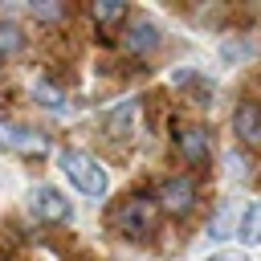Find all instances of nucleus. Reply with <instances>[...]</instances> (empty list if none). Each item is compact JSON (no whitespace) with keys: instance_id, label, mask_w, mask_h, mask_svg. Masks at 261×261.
I'll return each instance as SVG.
<instances>
[{"instance_id":"15","label":"nucleus","mask_w":261,"mask_h":261,"mask_svg":"<svg viewBox=\"0 0 261 261\" xmlns=\"http://www.w3.org/2000/svg\"><path fill=\"white\" fill-rule=\"evenodd\" d=\"M33 16H41V20H57V16H61V4H33Z\"/></svg>"},{"instance_id":"5","label":"nucleus","mask_w":261,"mask_h":261,"mask_svg":"<svg viewBox=\"0 0 261 261\" xmlns=\"http://www.w3.org/2000/svg\"><path fill=\"white\" fill-rule=\"evenodd\" d=\"M232 130H237L241 143L261 147V106H257V102H241V106L232 110Z\"/></svg>"},{"instance_id":"12","label":"nucleus","mask_w":261,"mask_h":261,"mask_svg":"<svg viewBox=\"0 0 261 261\" xmlns=\"http://www.w3.org/2000/svg\"><path fill=\"white\" fill-rule=\"evenodd\" d=\"M20 45H24V33H20L16 24H0V57L20 53Z\"/></svg>"},{"instance_id":"16","label":"nucleus","mask_w":261,"mask_h":261,"mask_svg":"<svg viewBox=\"0 0 261 261\" xmlns=\"http://www.w3.org/2000/svg\"><path fill=\"white\" fill-rule=\"evenodd\" d=\"M245 53H249L245 45H220V57H224V61H237V57H245Z\"/></svg>"},{"instance_id":"3","label":"nucleus","mask_w":261,"mask_h":261,"mask_svg":"<svg viewBox=\"0 0 261 261\" xmlns=\"http://www.w3.org/2000/svg\"><path fill=\"white\" fill-rule=\"evenodd\" d=\"M29 208H33V216H41V220H69V216H73V204H69L53 184H37V188L29 192Z\"/></svg>"},{"instance_id":"14","label":"nucleus","mask_w":261,"mask_h":261,"mask_svg":"<svg viewBox=\"0 0 261 261\" xmlns=\"http://www.w3.org/2000/svg\"><path fill=\"white\" fill-rule=\"evenodd\" d=\"M228 224H232V212H224V208H220V212L212 216V228H208V232H212V237L220 241V237H228V232H232Z\"/></svg>"},{"instance_id":"2","label":"nucleus","mask_w":261,"mask_h":261,"mask_svg":"<svg viewBox=\"0 0 261 261\" xmlns=\"http://www.w3.org/2000/svg\"><path fill=\"white\" fill-rule=\"evenodd\" d=\"M155 212H159L155 200H147V196H130V200L114 212V224H118L122 237H147V232L155 228Z\"/></svg>"},{"instance_id":"10","label":"nucleus","mask_w":261,"mask_h":261,"mask_svg":"<svg viewBox=\"0 0 261 261\" xmlns=\"http://www.w3.org/2000/svg\"><path fill=\"white\" fill-rule=\"evenodd\" d=\"M8 147H16V151H24V155H45V139L41 135H33V130H24V126H12L8 130Z\"/></svg>"},{"instance_id":"13","label":"nucleus","mask_w":261,"mask_h":261,"mask_svg":"<svg viewBox=\"0 0 261 261\" xmlns=\"http://www.w3.org/2000/svg\"><path fill=\"white\" fill-rule=\"evenodd\" d=\"M90 12H94V20H98V24H110V20L126 16V8H122V4H114V0H98Z\"/></svg>"},{"instance_id":"9","label":"nucleus","mask_w":261,"mask_h":261,"mask_svg":"<svg viewBox=\"0 0 261 261\" xmlns=\"http://www.w3.org/2000/svg\"><path fill=\"white\" fill-rule=\"evenodd\" d=\"M130 126H135V102H122V106H114V110L106 114V130H110L114 139L130 135Z\"/></svg>"},{"instance_id":"6","label":"nucleus","mask_w":261,"mask_h":261,"mask_svg":"<svg viewBox=\"0 0 261 261\" xmlns=\"http://www.w3.org/2000/svg\"><path fill=\"white\" fill-rule=\"evenodd\" d=\"M179 155L188 159V163H208V155H212V139H208V130L204 126H188V130H179Z\"/></svg>"},{"instance_id":"17","label":"nucleus","mask_w":261,"mask_h":261,"mask_svg":"<svg viewBox=\"0 0 261 261\" xmlns=\"http://www.w3.org/2000/svg\"><path fill=\"white\" fill-rule=\"evenodd\" d=\"M204 261H249L241 249H228V253H212V257H204Z\"/></svg>"},{"instance_id":"11","label":"nucleus","mask_w":261,"mask_h":261,"mask_svg":"<svg viewBox=\"0 0 261 261\" xmlns=\"http://www.w3.org/2000/svg\"><path fill=\"white\" fill-rule=\"evenodd\" d=\"M33 98H37L45 110H53V114H65V110H69V102H65L49 82H33Z\"/></svg>"},{"instance_id":"8","label":"nucleus","mask_w":261,"mask_h":261,"mask_svg":"<svg viewBox=\"0 0 261 261\" xmlns=\"http://www.w3.org/2000/svg\"><path fill=\"white\" fill-rule=\"evenodd\" d=\"M237 237H241V245H261V200H253V204L241 212Z\"/></svg>"},{"instance_id":"4","label":"nucleus","mask_w":261,"mask_h":261,"mask_svg":"<svg viewBox=\"0 0 261 261\" xmlns=\"http://www.w3.org/2000/svg\"><path fill=\"white\" fill-rule=\"evenodd\" d=\"M192 204H196V184H192L188 175L163 179V188H159V208H163V212L179 216V212H188Z\"/></svg>"},{"instance_id":"7","label":"nucleus","mask_w":261,"mask_h":261,"mask_svg":"<svg viewBox=\"0 0 261 261\" xmlns=\"http://www.w3.org/2000/svg\"><path fill=\"white\" fill-rule=\"evenodd\" d=\"M159 45V29L151 24V20H130V29H126V49L130 53H151Z\"/></svg>"},{"instance_id":"1","label":"nucleus","mask_w":261,"mask_h":261,"mask_svg":"<svg viewBox=\"0 0 261 261\" xmlns=\"http://www.w3.org/2000/svg\"><path fill=\"white\" fill-rule=\"evenodd\" d=\"M57 167L65 171V179L82 192V196H90V200H102L106 196V188H110V175H106V167L90 155V151H61L57 155Z\"/></svg>"}]
</instances>
